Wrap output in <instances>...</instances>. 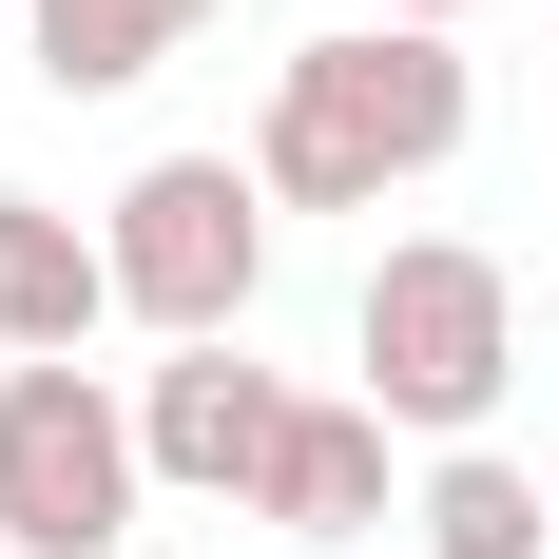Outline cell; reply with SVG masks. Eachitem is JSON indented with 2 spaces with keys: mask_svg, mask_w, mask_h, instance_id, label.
<instances>
[{
  "mask_svg": "<svg viewBox=\"0 0 559 559\" xmlns=\"http://www.w3.org/2000/svg\"><path fill=\"white\" fill-rule=\"evenodd\" d=\"M483 135V78L463 39L425 20H329V39L271 58V97H251V174H271V213H386L425 174Z\"/></svg>",
  "mask_w": 559,
  "mask_h": 559,
  "instance_id": "6da1fadb",
  "label": "cell"
},
{
  "mask_svg": "<svg viewBox=\"0 0 559 559\" xmlns=\"http://www.w3.org/2000/svg\"><path fill=\"white\" fill-rule=\"evenodd\" d=\"M347 367H367V405H386L405 444H483L502 386H521V289H502V251L386 231L367 289H347Z\"/></svg>",
  "mask_w": 559,
  "mask_h": 559,
  "instance_id": "7a4b0ae2",
  "label": "cell"
},
{
  "mask_svg": "<svg viewBox=\"0 0 559 559\" xmlns=\"http://www.w3.org/2000/svg\"><path fill=\"white\" fill-rule=\"evenodd\" d=\"M97 251H116V309L155 347H231L251 289H271V174L251 155H135L116 213H97Z\"/></svg>",
  "mask_w": 559,
  "mask_h": 559,
  "instance_id": "3957f363",
  "label": "cell"
},
{
  "mask_svg": "<svg viewBox=\"0 0 559 559\" xmlns=\"http://www.w3.org/2000/svg\"><path fill=\"white\" fill-rule=\"evenodd\" d=\"M135 502H155L135 386L116 367H0V540L20 559H116Z\"/></svg>",
  "mask_w": 559,
  "mask_h": 559,
  "instance_id": "277c9868",
  "label": "cell"
},
{
  "mask_svg": "<svg viewBox=\"0 0 559 559\" xmlns=\"http://www.w3.org/2000/svg\"><path fill=\"white\" fill-rule=\"evenodd\" d=\"M289 405H309V386H271V367H251V329H231V347H155V367H135L155 502H251V483H271V444H289Z\"/></svg>",
  "mask_w": 559,
  "mask_h": 559,
  "instance_id": "5b68a950",
  "label": "cell"
},
{
  "mask_svg": "<svg viewBox=\"0 0 559 559\" xmlns=\"http://www.w3.org/2000/svg\"><path fill=\"white\" fill-rule=\"evenodd\" d=\"M116 329V251L58 193H0V367H78Z\"/></svg>",
  "mask_w": 559,
  "mask_h": 559,
  "instance_id": "8992f818",
  "label": "cell"
},
{
  "mask_svg": "<svg viewBox=\"0 0 559 559\" xmlns=\"http://www.w3.org/2000/svg\"><path fill=\"white\" fill-rule=\"evenodd\" d=\"M386 405L367 386H309L289 405V444H271V483H251V521H271V540H367V521H386Z\"/></svg>",
  "mask_w": 559,
  "mask_h": 559,
  "instance_id": "52a82bcc",
  "label": "cell"
},
{
  "mask_svg": "<svg viewBox=\"0 0 559 559\" xmlns=\"http://www.w3.org/2000/svg\"><path fill=\"white\" fill-rule=\"evenodd\" d=\"M231 0H20V78L39 97H135L155 58H193Z\"/></svg>",
  "mask_w": 559,
  "mask_h": 559,
  "instance_id": "ba28073f",
  "label": "cell"
},
{
  "mask_svg": "<svg viewBox=\"0 0 559 559\" xmlns=\"http://www.w3.org/2000/svg\"><path fill=\"white\" fill-rule=\"evenodd\" d=\"M405 521H425V559H559L540 540V483H521L502 444H444L425 483H405Z\"/></svg>",
  "mask_w": 559,
  "mask_h": 559,
  "instance_id": "9c48e42d",
  "label": "cell"
},
{
  "mask_svg": "<svg viewBox=\"0 0 559 559\" xmlns=\"http://www.w3.org/2000/svg\"><path fill=\"white\" fill-rule=\"evenodd\" d=\"M367 20H425V39H463V20H483V0H367Z\"/></svg>",
  "mask_w": 559,
  "mask_h": 559,
  "instance_id": "30bf717a",
  "label": "cell"
}]
</instances>
